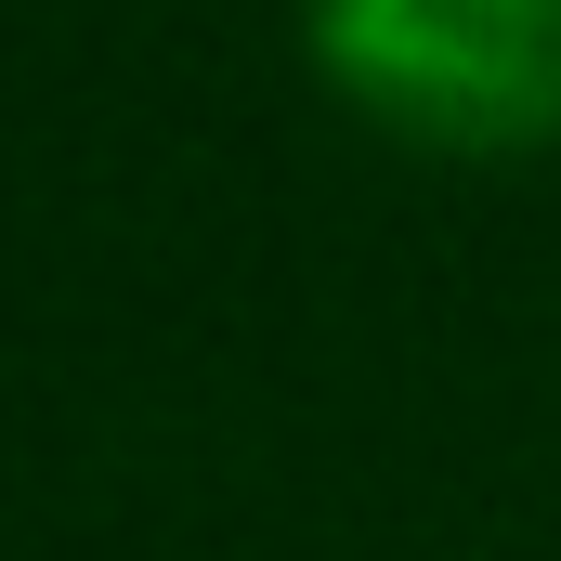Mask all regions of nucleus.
I'll list each match as a JSON object with an SVG mask.
<instances>
[{
    "label": "nucleus",
    "instance_id": "f257e3e1",
    "mask_svg": "<svg viewBox=\"0 0 561 561\" xmlns=\"http://www.w3.org/2000/svg\"><path fill=\"white\" fill-rule=\"evenodd\" d=\"M313 79L419 157L561 144V0H300Z\"/></svg>",
    "mask_w": 561,
    "mask_h": 561
}]
</instances>
